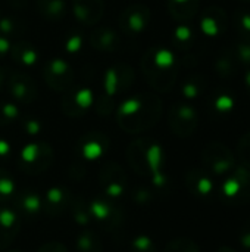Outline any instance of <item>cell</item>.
<instances>
[{"mask_svg":"<svg viewBox=\"0 0 250 252\" xmlns=\"http://www.w3.org/2000/svg\"><path fill=\"white\" fill-rule=\"evenodd\" d=\"M116 115L122 128L139 133L150 128L159 120L161 102L158 97L133 96L119 103Z\"/></svg>","mask_w":250,"mask_h":252,"instance_id":"6da1fadb","label":"cell"},{"mask_svg":"<svg viewBox=\"0 0 250 252\" xmlns=\"http://www.w3.org/2000/svg\"><path fill=\"white\" fill-rule=\"evenodd\" d=\"M128 161L136 173L150 177L158 188L167 186V179L162 173L165 155L158 142L147 139L134 142L128 149Z\"/></svg>","mask_w":250,"mask_h":252,"instance_id":"7a4b0ae2","label":"cell"},{"mask_svg":"<svg viewBox=\"0 0 250 252\" xmlns=\"http://www.w3.org/2000/svg\"><path fill=\"white\" fill-rule=\"evenodd\" d=\"M143 69L155 89L167 92L175 83L177 58L174 52L167 47H155L146 55Z\"/></svg>","mask_w":250,"mask_h":252,"instance_id":"3957f363","label":"cell"},{"mask_svg":"<svg viewBox=\"0 0 250 252\" xmlns=\"http://www.w3.org/2000/svg\"><path fill=\"white\" fill-rule=\"evenodd\" d=\"M220 185L218 195L221 199L231 205L240 207L250 202V168L245 165L234 167Z\"/></svg>","mask_w":250,"mask_h":252,"instance_id":"277c9868","label":"cell"},{"mask_svg":"<svg viewBox=\"0 0 250 252\" xmlns=\"http://www.w3.org/2000/svg\"><path fill=\"white\" fill-rule=\"evenodd\" d=\"M202 161L209 174L224 177L236 167V158L230 148L224 143L212 142L205 146L202 152Z\"/></svg>","mask_w":250,"mask_h":252,"instance_id":"5b68a950","label":"cell"},{"mask_svg":"<svg viewBox=\"0 0 250 252\" xmlns=\"http://www.w3.org/2000/svg\"><path fill=\"white\" fill-rule=\"evenodd\" d=\"M53 152L52 148L43 142H32L24 146L19 155V167L25 173L37 174L43 173L52 162Z\"/></svg>","mask_w":250,"mask_h":252,"instance_id":"8992f818","label":"cell"},{"mask_svg":"<svg viewBox=\"0 0 250 252\" xmlns=\"http://www.w3.org/2000/svg\"><path fill=\"white\" fill-rule=\"evenodd\" d=\"M199 123L197 111L189 103H175L169 111V127L178 137L192 136Z\"/></svg>","mask_w":250,"mask_h":252,"instance_id":"52a82bcc","label":"cell"},{"mask_svg":"<svg viewBox=\"0 0 250 252\" xmlns=\"http://www.w3.org/2000/svg\"><path fill=\"white\" fill-rule=\"evenodd\" d=\"M46 83L56 92H66L74 83V71L68 61L52 58L44 68Z\"/></svg>","mask_w":250,"mask_h":252,"instance_id":"ba28073f","label":"cell"},{"mask_svg":"<svg viewBox=\"0 0 250 252\" xmlns=\"http://www.w3.org/2000/svg\"><path fill=\"white\" fill-rule=\"evenodd\" d=\"M149 22L150 10L140 3L128 6L119 18V25L122 31L128 35H140L147 28Z\"/></svg>","mask_w":250,"mask_h":252,"instance_id":"9c48e42d","label":"cell"},{"mask_svg":"<svg viewBox=\"0 0 250 252\" xmlns=\"http://www.w3.org/2000/svg\"><path fill=\"white\" fill-rule=\"evenodd\" d=\"M90 214L91 217L96 219V221L105 227L106 230H113L119 226L122 217L121 211L116 205H113L109 199L106 198H97L94 199L90 205Z\"/></svg>","mask_w":250,"mask_h":252,"instance_id":"30bf717a","label":"cell"},{"mask_svg":"<svg viewBox=\"0 0 250 252\" xmlns=\"http://www.w3.org/2000/svg\"><path fill=\"white\" fill-rule=\"evenodd\" d=\"M228 28V15L224 9L212 6L208 7L200 18V30L208 37H220Z\"/></svg>","mask_w":250,"mask_h":252,"instance_id":"8fae6325","label":"cell"},{"mask_svg":"<svg viewBox=\"0 0 250 252\" xmlns=\"http://www.w3.org/2000/svg\"><path fill=\"white\" fill-rule=\"evenodd\" d=\"M127 183L125 173L116 164H108L100 173V185L103 192L109 198H118L124 193Z\"/></svg>","mask_w":250,"mask_h":252,"instance_id":"7c38bea8","label":"cell"},{"mask_svg":"<svg viewBox=\"0 0 250 252\" xmlns=\"http://www.w3.org/2000/svg\"><path fill=\"white\" fill-rule=\"evenodd\" d=\"M186 186L192 195L202 199L211 198L215 192V185L211 174L202 168H193L186 174Z\"/></svg>","mask_w":250,"mask_h":252,"instance_id":"4fadbf2b","label":"cell"},{"mask_svg":"<svg viewBox=\"0 0 250 252\" xmlns=\"http://www.w3.org/2000/svg\"><path fill=\"white\" fill-rule=\"evenodd\" d=\"M96 103V94L90 87H80L63 99V111L68 115H81Z\"/></svg>","mask_w":250,"mask_h":252,"instance_id":"5bb4252c","label":"cell"},{"mask_svg":"<svg viewBox=\"0 0 250 252\" xmlns=\"http://www.w3.org/2000/svg\"><path fill=\"white\" fill-rule=\"evenodd\" d=\"M9 93L19 103H31L37 97V86L27 74H15L9 80Z\"/></svg>","mask_w":250,"mask_h":252,"instance_id":"9a60e30c","label":"cell"},{"mask_svg":"<svg viewBox=\"0 0 250 252\" xmlns=\"http://www.w3.org/2000/svg\"><path fill=\"white\" fill-rule=\"evenodd\" d=\"M128 68L124 65L119 66H111L105 71L103 75V99L108 100V105H112V100L116 97V94L124 89V84L127 81L125 74Z\"/></svg>","mask_w":250,"mask_h":252,"instance_id":"2e32d148","label":"cell"},{"mask_svg":"<svg viewBox=\"0 0 250 252\" xmlns=\"http://www.w3.org/2000/svg\"><path fill=\"white\" fill-rule=\"evenodd\" d=\"M103 13L102 0H74L72 1V15L75 19L84 25H93L99 22Z\"/></svg>","mask_w":250,"mask_h":252,"instance_id":"e0dca14e","label":"cell"},{"mask_svg":"<svg viewBox=\"0 0 250 252\" xmlns=\"http://www.w3.org/2000/svg\"><path fill=\"white\" fill-rule=\"evenodd\" d=\"M21 227L19 214L7 207H0V250L10 245Z\"/></svg>","mask_w":250,"mask_h":252,"instance_id":"ac0fdd59","label":"cell"},{"mask_svg":"<svg viewBox=\"0 0 250 252\" xmlns=\"http://www.w3.org/2000/svg\"><path fill=\"white\" fill-rule=\"evenodd\" d=\"M72 199L74 198L69 193V190H66L65 188H60V186H55L46 193L43 208L46 210L47 214L56 217L71 207Z\"/></svg>","mask_w":250,"mask_h":252,"instance_id":"d6986e66","label":"cell"},{"mask_svg":"<svg viewBox=\"0 0 250 252\" xmlns=\"http://www.w3.org/2000/svg\"><path fill=\"white\" fill-rule=\"evenodd\" d=\"M90 43L96 50L100 52H113L119 47L121 38L119 34L109 27H100L96 31H93L90 37Z\"/></svg>","mask_w":250,"mask_h":252,"instance_id":"ffe728a7","label":"cell"},{"mask_svg":"<svg viewBox=\"0 0 250 252\" xmlns=\"http://www.w3.org/2000/svg\"><path fill=\"white\" fill-rule=\"evenodd\" d=\"M106 149H108V140L99 133L87 134L80 142V154L87 161H94L100 158Z\"/></svg>","mask_w":250,"mask_h":252,"instance_id":"44dd1931","label":"cell"},{"mask_svg":"<svg viewBox=\"0 0 250 252\" xmlns=\"http://www.w3.org/2000/svg\"><path fill=\"white\" fill-rule=\"evenodd\" d=\"M43 208V202L40 201L38 193L31 190H22L15 198V211L18 214L34 217L38 214V211Z\"/></svg>","mask_w":250,"mask_h":252,"instance_id":"7402d4cb","label":"cell"},{"mask_svg":"<svg viewBox=\"0 0 250 252\" xmlns=\"http://www.w3.org/2000/svg\"><path fill=\"white\" fill-rule=\"evenodd\" d=\"M169 13L180 22L190 21L199 10V0H169Z\"/></svg>","mask_w":250,"mask_h":252,"instance_id":"603a6c76","label":"cell"},{"mask_svg":"<svg viewBox=\"0 0 250 252\" xmlns=\"http://www.w3.org/2000/svg\"><path fill=\"white\" fill-rule=\"evenodd\" d=\"M10 53H12V58L16 63H19L22 66H28V68L34 66L40 58L38 50L27 41H21V43L13 44Z\"/></svg>","mask_w":250,"mask_h":252,"instance_id":"cb8c5ba5","label":"cell"},{"mask_svg":"<svg viewBox=\"0 0 250 252\" xmlns=\"http://www.w3.org/2000/svg\"><path fill=\"white\" fill-rule=\"evenodd\" d=\"M237 69H239V59H237L234 50L224 49L215 61L217 74L221 75L222 78H230L237 74Z\"/></svg>","mask_w":250,"mask_h":252,"instance_id":"d4e9b609","label":"cell"},{"mask_svg":"<svg viewBox=\"0 0 250 252\" xmlns=\"http://www.w3.org/2000/svg\"><path fill=\"white\" fill-rule=\"evenodd\" d=\"M37 9L40 15L49 21H59L66 15L65 0H37Z\"/></svg>","mask_w":250,"mask_h":252,"instance_id":"484cf974","label":"cell"},{"mask_svg":"<svg viewBox=\"0 0 250 252\" xmlns=\"http://www.w3.org/2000/svg\"><path fill=\"white\" fill-rule=\"evenodd\" d=\"M194 31L193 28L187 24V22H181L175 27L174 34H172V40L174 44L178 49H190L194 43Z\"/></svg>","mask_w":250,"mask_h":252,"instance_id":"4316f807","label":"cell"},{"mask_svg":"<svg viewBox=\"0 0 250 252\" xmlns=\"http://www.w3.org/2000/svg\"><path fill=\"white\" fill-rule=\"evenodd\" d=\"M234 108V97L228 92H217L211 97V109L217 115H225Z\"/></svg>","mask_w":250,"mask_h":252,"instance_id":"83f0119b","label":"cell"},{"mask_svg":"<svg viewBox=\"0 0 250 252\" xmlns=\"http://www.w3.org/2000/svg\"><path fill=\"white\" fill-rule=\"evenodd\" d=\"M205 90V78L202 75H190L181 86V93L186 99H196Z\"/></svg>","mask_w":250,"mask_h":252,"instance_id":"f1b7e54d","label":"cell"},{"mask_svg":"<svg viewBox=\"0 0 250 252\" xmlns=\"http://www.w3.org/2000/svg\"><path fill=\"white\" fill-rule=\"evenodd\" d=\"M75 252H102V244L93 232H83L77 239Z\"/></svg>","mask_w":250,"mask_h":252,"instance_id":"f546056e","label":"cell"},{"mask_svg":"<svg viewBox=\"0 0 250 252\" xmlns=\"http://www.w3.org/2000/svg\"><path fill=\"white\" fill-rule=\"evenodd\" d=\"M22 24L12 16H0V34L4 37H18L22 32Z\"/></svg>","mask_w":250,"mask_h":252,"instance_id":"4dcf8cb0","label":"cell"},{"mask_svg":"<svg viewBox=\"0 0 250 252\" xmlns=\"http://www.w3.org/2000/svg\"><path fill=\"white\" fill-rule=\"evenodd\" d=\"M236 31L243 37V40H250V12L237 10L233 16Z\"/></svg>","mask_w":250,"mask_h":252,"instance_id":"1f68e13d","label":"cell"},{"mask_svg":"<svg viewBox=\"0 0 250 252\" xmlns=\"http://www.w3.org/2000/svg\"><path fill=\"white\" fill-rule=\"evenodd\" d=\"M21 112L16 103L13 102H0V126L10 124L19 118Z\"/></svg>","mask_w":250,"mask_h":252,"instance_id":"d6a6232c","label":"cell"},{"mask_svg":"<svg viewBox=\"0 0 250 252\" xmlns=\"http://www.w3.org/2000/svg\"><path fill=\"white\" fill-rule=\"evenodd\" d=\"M164 252H200L197 244L187 238H178L171 241Z\"/></svg>","mask_w":250,"mask_h":252,"instance_id":"836d02e7","label":"cell"},{"mask_svg":"<svg viewBox=\"0 0 250 252\" xmlns=\"http://www.w3.org/2000/svg\"><path fill=\"white\" fill-rule=\"evenodd\" d=\"M15 193V182L6 170H0V202L10 199Z\"/></svg>","mask_w":250,"mask_h":252,"instance_id":"e575fe53","label":"cell"},{"mask_svg":"<svg viewBox=\"0 0 250 252\" xmlns=\"http://www.w3.org/2000/svg\"><path fill=\"white\" fill-rule=\"evenodd\" d=\"M84 44V34L80 31H72L71 34H68L66 40H65V50L68 53H78L83 49Z\"/></svg>","mask_w":250,"mask_h":252,"instance_id":"d590c367","label":"cell"},{"mask_svg":"<svg viewBox=\"0 0 250 252\" xmlns=\"http://www.w3.org/2000/svg\"><path fill=\"white\" fill-rule=\"evenodd\" d=\"M237 157L245 167L250 168V131L240 139L237 145Z\"/></svg>","mask_w":250,"mask_h":252,"instance_id":"8d00e7d4","label":"cell"},{"mask_svg":"<svg viewBox=\"0 0 250 252\" xmlns=\"http://www.w3.org/2000/svg\"><path fill=\"white\" fill-rule=\"evenodd\" d=\"M131 252H156V247L147 236H139L131 242Z\"/></svg>","mask_w":250,"mask_h":252,"instance_id":"74e56055","label":"cell"},{"mask_svg":"<svg viewBox=\"0 0 250 252\" xmlns=\"http://www.w3.org/2000/svg\"><path fill=\"white\" fill-rule=\"evenodd\" d=\"M239 62L245 63L246 66L250 65V40H243L237 44L236 50H234Z\"/></svg>","mask_w":250,"mask_h":252,"instance_id":"f35d334b","label":"cell"},{"mask_svg":"<svg viewBox=\"0 0 250 252\" xmlns=\"http://www.w3.org/2000/svg\"><path fill=\"white\" fill-rule=\"evenodd\" d=\"M239 242L246 252H250V219L242 226L239 233Z\"/></svg>","mask_w":250,"mask_h":252,"instance_id":"ab89813d","label":"cell"},{"mask_svg":"<svg viewBox=\"0 0 250 252\" xmlns=\"http://www.w3.org/2000/svg\"><path fill=\"white\" fill-rule=\"evenodd\" d=\"M22 127H24V131L28 133V134H31V136L38 134L41 131V124L35 118H27V120H24Z\"/></svg>","mask_w":250,"mask_h":252,"instance_id":"60d3db41","label":"cell"},{"mask_svg":"<svg viewBox=\"0 0 250 252\" xmlns=\"http://www.w3.org/2000/svg\"><path fill=\"white\" fill-rule=\"evenodd\" d=\"M37 252H68V250L65 248V245L59 242H47Z\"/></svg>","mask_w":250,"mask_h":252,"instance_id":"b9f144b4","label":"cell"},{"mask_svg":"<svg viewBox=\"0 0 250 252\" xmlns=\"http://www.w3.org/2000/svg\"><path fill=\"white\" fill-rule=\"evenodd\" d=\"M12 40L9 37H4L0 34V56H6L12 50Z\"/></svg>","mask_w":250,"mask_h":252,"instance_id":"7bdbcfd3","label":"cell"},{"mask_svg":"<svg viewBox=\"0 0 250 252\" xmlns=\"http://www.w3.org/2000/svg\"><path fill=\"white\" fill-rule=\"evenodd\" d=\"M10 151H12L10 143H9L7 140H4V139H0V157H1V158L7 157V155L10 154Z\"/></svg>","mask_w":250,"mask_h":252,"instance_id":"ee69618b","label":"cell"},{"mask_svg":"<svg viewBox=\"0 0 250 252\" xmlns=\"http://www.w3.org/2000/svg\"><path fill=\"white\" fill-rule=\"evenodd\" d=\"M245 80H246V86H248V90H249L250 93V65L248 66V71L245 74Z\"/></svg>","mask_w":250,"mask_h":252,"instance_id":"f6af8a7d","label":"cell"},{"mask_svg":"<svg viewBox=\"0 0 250 252\" xmlns=\"http://www.w3.org/2000/svg\"><path fill=\"white\" fill-rule=\"evenodd\" d=\"M215 252H236L233 248H230V247H221V248H218Z\"/></svg>","mask_w":250,"mask_h":252,"instance_id":"bcb514c9","label":"cell"},{"mask_svg":"<svg viewBox=\"0 0 250 252\" xmlns=\"http://www.w3.org/2000/svg\"><path fill=\"white\" fill-rule=\"evenodd\" d=\"M1 83H3V74H1V69H0V86H1Z\"/></svg>","mask_w":250,"mask_h":252,"instance_id":"7dc6e473","label":"cell"},{"mask_svg":"<svg viewBox=\"0 0 250 252\" xmlns=\"http://www.w3.org/2000/svg\"><path fill=\"white\" fill-rule=\"evenodd\" d=\"M242 1H250V0H242Z\"/></svg>","mask_w":250,"mask_h":252,"instance_id":"c3c4849f","label":"cell"},{"mask_svg":"<svg viewBox=\"0 0 250 252\" xmlns=\"http://www.w3.org/2000/svg\"><path fill=\"white\" fill-rule=\"evenodd\" d=\"M10 252H16V251H10Z\"/></svg>","mask_w":250,"mask_h":252,"instance_id":"681fc988","label":"cell"}]
</instances>
